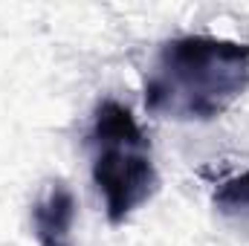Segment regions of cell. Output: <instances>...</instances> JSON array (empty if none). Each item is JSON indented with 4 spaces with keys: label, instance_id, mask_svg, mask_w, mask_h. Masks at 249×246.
<instances>
[{
    "label": "cell",
    "instance_id": "3",
    "mask_svg": "<svg viewBox=\"0 0 249 246\" xmlns=\"http://www.w3.org/2000/svg\"><path fill=\"white\" fill-rule=\"evenodd\" d=\"M75 214H78V200L75 191L67 183L55 180L44 188V194L32 203V235L38 246H75Z\"/></svg>",
    "mask_w": 249,
    "mask_h": 246
},
{
    "label": "cell",
    "instance_id": "2",
    "mask_svg": "<svg viewBox=\"0 0 249 246\" xmlns=\"http://www.w3.org/2000/svg\"><path fill=\"white\" fill-rule=\"evenodd\" d=\"M87 142L93 151L90 174L105 200V214L113 226H122L160 188L151 142L136 116L116 99L96 105Z\"/></svg>",
    "mask_w": 249,
    "mask_h": 246
},
{
    "label": "cell",
    "instance_id": "4",
    "mask_svg": "<svg viewBox=\"0 0 249 246\" xmlns=\"http://www.w3.org/2000/svg\"><path fill=\"white\" fill-rule=\"evenodd\" d=\"M212 206L226 220L249 226V171H238V174L223 177L212 191Z\"/></svg>",
    "mask_w": 249,
    "mask_h": 246
},
{
    "label": "cell",
    "instance_id": "1",
    "mask_svg": "<svg viewBox=\"0 0 249 246\" xmlns=\"http://www.w3.org/2000/svg\"><path fill=\"white\" fill-rule=\"evenodd\" d=\"M249 90V44L177 35L160 44L145 72V110L174 122H212Z\"/></svg>",
    "mask_w": 249,
    "mask_h": 246
}]
</instances>
